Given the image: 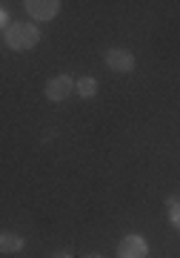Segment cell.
Listing matches in <instances>:
<instances>
[{"instance_id": "1", "label": "cell", "mask_w": 180, "mask_h": 258, "mask_svg": "<svg viewBox=\"0 0 180 258\" xmlns=\"http://www.w3.org/2000/svg\"><path fill=\"white\" fill-rule=\"evenodd\" d=\"M3 40L15 52H26V49H35L40 43V29L32 23H12L9 29H3Z\"/></svg>"}, {"instance_id": "2", "label": "cell", "mask_w": 180, "mask_h": 258, "mask_svg": "<svg viewBox=\"0 0 180 258\" xmlns=\"http://www.w3.org/2000/svg\"><path fill=\"white\" fill-rule=\"evenodd\" d=\"M103 60H106V66L117 75H126V72L135 69V55H132L129 49H109Z\"/></svg>"}, {"instance_id": "3", "label": "cell", "mask_w": 180, "mask_h": 258, "mask_svg": "<svg viewBox=\"0 0 180 258\" xmlns=\"http://www.w3.org/2000/svg\"><path fill=\"white\" fill-rule=\"evenodd\" d=\"M74 86H77V83H74L69 75H57V78H52V81L46 83V98L54 101V103H60V101H66V98L72 95Z\"/></svg>"}, {"instance_id": "4", "label": "cell", "mask_w": 180, "mask_h": 258, "mask_svg": "<svg viewBox=\"0 0 180 258\" xmlns=\"http://www.w3.org/2000/svg\"><path fill=\"white\" fill-rule=\"evenodd\" d=\"M23 9H26L35 20H52V18H57V12H60V0H26Z\"/></svg>"}, {"instance_id": "5", "label": "cell", "mask_w": 180, "mask_h": 258, "mask_svg": "<svg viewBox=\"0 0 180 258\" xmlns=\"http://www.w3.org/2000/svg\"><path fill=\"white\" fill-rule=\"evenodd\" d=\"M149 255V244L143 235H126L117 247V258H146Z\"/></svg>"}, {"instance_id": "6", "label": "cell", "mask_w": 180, "mask_h": 258, "mask_svg": "<svg viewBox=\"0 0 180 258\" xmlns=\"http://www.w3.org/2000/svg\"><path fill=\"white\" fill-rule=\"evenodd\" d=\"M23 235H15V232H0V249L6 252V255H12V252H20L23 249Z\"/></svg>"}, {"instance_id": "7", "label": "cell", "mask_w": 180, "mask_h": 258, "mask_svg": "<svg viewBox=\"0 0 180 258\" xmlns=\"http://www.w3.org/2000/svg\"><path fill=\"white\" fill-rule=\"evenodd\" d=\"M77 92H80V98H95L98 95V81L95 78H80L77 81Z\"/></svg>"}, {"instance_id": "8", "label": "cell", "mask_w": 180, "mask_h": 258, "mask_svg": "<svg viewBox=\"0 0 180 258\" xmlns=\"http://www.w3.org/2000/svg\"><path fill=\"white\" fill-rule=\"evenodd\" d=\"M169 221H171V224H174V227L180 230V201H177V204H174V207L169 210Z\"/></svg>"}, {"instance_id": "9", "label": "cell", "mask_w": 180, "mask_h": 258, "mask_svg": "<svg viewBox=\"0 0 180 258\" xmlns=\"http://www.w3.org/2000/svg\"><path fill=\"white\" fill-rule=\"evenodd\" d=\"M0 23H3V26L9 29V12H6V9L0 12Z\"/></svg>"}, {"instance_id": "10", "label": "cell", "mask_w": 180, "mask_h": 258, "mask_svg": "<svg viewBox=\"0 0 180 258\" xmlns=\"http://www.w3.org/2000/svg\"><path fill=\"white\" fill-rule=\"evenodd\" d=\"M52 258H72V255H69V252H54Z\"/></svg>"}, {"instance_id": "11", "label": "cell", "mask_w": 180, "mask_h": 258, "mask_svg": "<svg viewBox=\"0 0 180 258\" xmlns=\"http://www.w3.org/2000/svg\"><path fill=\"white\" fill-rule=\"evenodd\" d=\"M86 258H103V255H98V252H92V255H86Z\"/></svg>"}]
</instances>
